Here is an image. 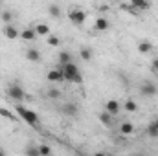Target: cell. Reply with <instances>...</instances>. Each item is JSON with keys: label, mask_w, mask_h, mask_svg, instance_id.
<instances>
[{"label": "cell", "mask_w": 158, "mask_h": 156, "mask_svg": "<svg viewBox=\"0 0 158 156\" xmlns=\"http://www.w3.org/2000/svg\"><path fill=\"white\" fill-rule=\"evenodd\" d=\"M134 132V125L131 121H121L119 123V134L121 136H131Z\"/></svg>", "instance_id": "12"}, {"label": "cell", "mask_w": 158, "mask_h": 156, "mask_svg": "<svg viewBox=\"0 0 158 156\" xmlns=\"http://www.w3.org/2000/svg\"><path fill=\"white\" fill-rule=\"evenodd\" d=\"M72 61V53L70 51H61L59 53V64H66Z\"/></svg>", "instance_id": "21"}, {"label": "cell", "mask_w": 158, "mask_h": 156, "mask_svg": "<svg viewBox=\"0 0 158 156\" xmlns=\"http://www.w3.org/2000/svg\"><path fill=\"white\" fill-rule=\"evenodd\" d=\"M2 33H4V37H6V39H9V40L19 39V35H20V31H19L13 24H6V26H4V30H2Z\"/></svg>", "instance_id": "7"}, {"label": "cell", "mask_w": 158, "mask_h": 156, "mask_svg": "<svg viewBox=\"0 0 158 156\" xmlns=\"http://www.w3.org/2000/svg\"><path fill=\"white\" fill-rule=\"evenodd\" d=\"M59 68L63 70L64 81L76 83V84H81V83H83V74L79 72V66L74 61H70V63H66V64H59Z\"/></svg>", "instance_id": "1"}, {"label": "cell", "mask_w": 158, "mask_h": 156, "mask_svg": "<svg viewBox=\"0 0 158 156\" xmlns=\"http://www.w3.org/2000/svg\"><path fill=\"white\" fill-rule=\"evenodd\" d=\"M61 114H64V116H68V117H74L79 114V107L76 103H64L61 107Z\"/></svg>", "instance_id": "6"}, {"label": "cell", "mask_w": 158, "mask_h": 156, "mask_svg": "<svg viewBox=\"0 0 158 156\" xmlns=\"http://www.w3.org/2000/svg\"><path fill=\"white\" fill-rule=\"evenodd\" d=\"M48 13H50L53 18H59V17H61V9H59V6H55V4H52V6L48 7Z\"/></svg>", "instance_id": "23"}, {"label": "cell", "mask_w": 158, "mask_h": 156, "mask_svg": "<svg viewBox=\"0 0 158 156\" xmlns=\"http://www.w3.org/2000/svg\"><path fill=\"white\" fill-rule=\"evenodd\" d=\"M28 156H40L39 154V147H35V145H28V149L24 151Z\"/></svg>", "instance_id": "26"}, {"label": "cell", "mask_w": 158, "mask_h": 156, "mask_svg": "<svg viewBox=\"0 0 158 156\" xmlns=\"http://www.w3.org/2000/svg\"><path fill=\"white\" fill-rule=\"evenodd\" d=\"M39 154L40 156L52 154V147H48V145H40V147H39Z\"/></svg>", "instance_id": "27"}, {"label": "cell", "mask_w": 158, "mask_h": 156, "mask_svg": "<svg viewBox=\"0 0 158 156\" xmlns=\"http://www.w3.org/2000/svg\"><path fill=\"white\" fill-rule=\"evenodd\" d=\"M112 114H109L107 110H103V112H99V123L101 125H105V127H110L112 125Z\"/></svg>", "instance_id": "17"}, {"label": "cell", "mask_w": 158, "mask_h": 156, "mask_svg": "<svg viewBox=\"0 0 158 156\" xmlns=\"http://www.w3.org/2000/svg\"><path fill=\"white\" fill-rule=\"evenodd\" d=\"M19 37H20L22 40H28V42H31V40L37 39L39 35L35 33V30H33V28H26V30H22V31H20V35H19Z\"/></svg>", "instance_id": "13"}, {"label": "cell", "mask_w": 158, "mask_h": 156, "mask_svg": "<svg viewBox=\"0 0 158 156\" xmlns=\"http://www.w3.org/2000/svg\"><path fill=\"white\" fill-rule=\"evenodd\" d=\"M136 11H143V9H149V6H151V2L149 0H131L129 2Z\"/></svg>", "instance_id": "15"}, {"label": "cell", "mask_w": 158, "mask_h": 156, "mask_svg": "<svg viewBox=\"0 0 158 156\" xmlns=\"http://www.w3.org/2000/svg\"><path fill=\"white\" fill-rule=\"evenodd\" d=\"M68 20H70L74 26L81 28V26L85 24V20H86V13H85L83 9H79V7H72V9L68 11Z\"/></svg>", "instance_id": "3"}, {"label": "cell", "mask_w": 158, "mask_h": 156, "mask_svg": "<svg viewBox=\"0 0 158 156\" xmlns=\"http://www.w3.org/2000/svg\"><path fill=\"white\" fill-rule=\"evenodd\" d=\"M46 42H48V46H53V48H55V46L61 44V39H59L57 35H52V33H50V35L46 37Z\"/></svg>", "instance_id": "22"}, {"label": "cell", "mask_w": 158, "mask_h": 156, "mask_svg": "<svg viewBox=\"0 0 158 156\" xmlns=\"http://www.w3.org/2000/svg\"><path fill=\"white\" fill-rule=\"evenodd\" d=\"M147 134L153 136V138H158V123L156 121H151V123L147 125Z\"/></svg>", "instance_id": "19"}, {"label": "cell", "mask_w": 158, "mask_h": 156, "mask_svg": "<svg viewBox=\"0 0 158 156\" xmlns=\"http://www.w3.org/2000/svg\"><path fill=\"white\" fill-rule=\"evenodd\" d=\"M121 9H123V11H127V13H131V15H134V13H136V9H134L131 4H121Z\"/></svg>", "instance_id": "29"}, {"label": "cell", "mask_w": 158, "mask_h": 156, "mask_svg": "<svg viewBox=\"0 0 158 156\" xmlns=\"http://www.w3.org/2000/svg\"><path fill=\"white\" fill-rule=\"evenodd\" d=\"M46 96H48L50 99H59V97H61V90H57V88H48Z\"/></svg>", "instance_id": "24"}, {"label": "cell", "mask_w": 158, "mask_h": 156, "mask_svg": "<svg viewBox=\"0 0 158 156\" xmlns=\"http://www.w3.org/2000/svg\"><path fill=\"white\" fill-rule=\"evenodd\" d=\"M105 2H114V0H105Z\"/></svg>", "instance_id": "32"}, {"label": "cell", "mask_w": 158, "mask_h": 156, "mask_svg": "<svg viewBox=\"0 0 158 156\" xmlns=\"http://www.w3.org/2000/svg\"><path fill=\"white\" fill-rule=\"evenodd\" d=\"M138 51H140L142 55L151 53V51H153V42H149V40H140V42H138Z\"/></svg>", "instance_id": "14"}, {"label": "cell", "mask_w": 158, "mask_h": 156, "mask_svg": "<svg viewBox=\"0 0 158 156\" xmlns=\"http://www.w3.org/2000/svg\"><path fill=\"white\" fill-rule=\"evenodd\" d=\"M94 30H96V31H109V30H110V20H109L107 17H99V18H96V22H94Z\"/></svg>", "instance_id": "9"}, {"label": "cell", "mask_w": 158, "mask_h": 156, "mask_svg": "<svg viewBox=\"0 0 158 156\" xmlns=\"http://www.w3.org/2000/svg\"><path fill=\"white\" fill-rule=\"evenodd\" d=\"M105 110H107L109 114H112V116H118L119 110H121V105H119L116 99H109V101L105 103Z\"/></svg>", "instance_id": "10"}, {"label": "cell", "mask_w": 158, "mask_h": 156, "mask_svg": "<svg viewBox=\"0 0 158 156\" xmlns=\"http://www.w3.org/2000/svg\"><path fill=\"white\" fill-rule=\"evenodd\" d=\"M0 17H2V20H4L6 24H11V20H13V13H11V11H7V9H6V11H2V15H0Z\"/></svg>", "instance_id": "25"}, {"label": "cell", "mask_w": 158, "mask_h": 156, "mask_svg": "<svg viewBox=\"0 0 158 156\" xmlns=\"http://www.w3.org/2000/svg\"><path fill=\"white\" fill-rule=\"evenodd\" d=\"M0 117H7V119H15V116L7 110V109H0Z\"/></svg>", "instance_id": "28"}, {"label": "cell", "mask_w": 158, "mask_h": 156, "mask_svg": "<svg viewBox=\"0 0 158 156\" xmlns=\"http://www.w3.org/2000/svg\"><path fill=\"white\" fill-rule=\"evenodd\" d=\"M26 59L31 61V63H39L40 61V51L37 50V48H30V50H26Z\"/></svg>", "instance_id": "16"}, {"label": "cell", "mask_w": 158, "mask_h": 156, "mask_svg": "<svg viewBox=\"0 0 158 156\" xmlns=\"http://www.w3.org/2000/svg\"><path fill=\"white\" fill-rule=\"evenodd\" d=\"M138 103L136 101H132V99H127L125 103H123V110L125 112H138Z\"/></svg>", "instance_id": "18"}, {"label": "cell", "mask_w": 158, "mask_h": 156, "mask_svg": "<svg viewBox=\"0 0 158 156\" xmlns=\"http://www.w3.org/2000/svg\"><path fill=\"white\" fill-rule=\"evenodd\" d=\"M7 97H11L13 101H22L26 97V92H24V88L19 83H11L7 86Z\"/></svg>", "instance_id": "4"}, {"label": "cell", "mask_w": 158, "mask_h": 156, "mask_svg": "<svg viewBox=\"0 0 158 156\" xmlns=\"http://www.w3.org/2000/svg\"><path fill=\"white\" fill-rule=\"evenodd\" d=\"M158 88L155 83H151V81H143L142 83V86H140V94L143 96V97H153V96H156Z\"/></svg>", "instance_id": "5"}, {"label": "cell", "mask_w": 158, "mask_h": 156, "mask_svg": "<svg viewBox=\"0 0 158 156\" xmlns=\"http://www.w3.org/2000/svg\"><path fill=\"white\" fill-rule=\"evenodd\" d=\"M156 123H158V119H156Z\"/></svg>", "instance_id": "33"}, {"label": "cell", "mask_w": 158, "mask_h": 156, "mask_svg": "<svg viewBox=\"0 0 158 156\" xmlns=\"http://www.w3.org/2000/svg\"><path fill=\"white\" fill-rule=\"evenodd\" d=\"M151 68H153V72H158V59H153V63H151Z\"/></svg>", "instance_id": "30"}, {"label": "cell", "mask_w": 158, "mask_h": 156, "mask_svg": "<svg viewBox=\"0 0 158 156\" xmlns=\"http://www.w3.org/2000/svg\"><path fill=\"white\" fill-rule=\"evenodd\" d=\"M0 156H6V151H2V149H0Z\"/></svg>", "instance_id": "31"}, {"label": "cell", "mask_w": 158, "mask_h": 156, "mask_svg": "<svg viewBox=\"0 0 158 156\" xmlns=\"http://www.w3.org/2000/svg\"><path fill=\"white\" fill-rule=\"evenodd\" d=\"M33 30H35V33L39 35V37H48L52 31H50V26L48 24H44V22H37L35 26H33Z\"/></svg>", "instance_id": "11"}, {"label": "cell", "mask_w": 158, "mask_h": 156, "mask_svg": "<svg viewBox=\"0 0 158 156\" xmlns=\"http://www.w3.org/2000/svg\"><path fill=\"white\" fill-rule=\"evenodd\" d=\"M92 55H94V51H92L90 48H83V50L79 51V57H81L83 61H86V63H88V61L92 59Z\"/></svg>", "instance_id": "20"}, {"label": "cell", "mask_w": 158, "mask_h": 156, "mask_svg": "<svg viewBox=\"0 0 158 156\" xmlns=\"http://www.w3.org/2000/svg\"><path fill=\"white\" fill-rule=\"evenodd\" d=\"M46 79H48L50 83H63V81H64L63 70H61V68H53V70H50V72L46 74Z\"/></svg>", "instance_id": "8"}, {"label": "cell", "mask_w": 158, "mask_h": 156, "mask_svg": "<svg viewBox=\"0 0 158 156\" xmlns=\"http://www.w3.org/2000/svg\"><path fill=\"white\" fill-rule=\"evenodd\" d=\"M15 112L22 117V119H24L28 125H31V127H39L40 119H39V116H37V112H33V110L26 109V107H24V105H20V103H17V107H15Z\"/></svg>", "instance_id": "2"}]
</instances>
